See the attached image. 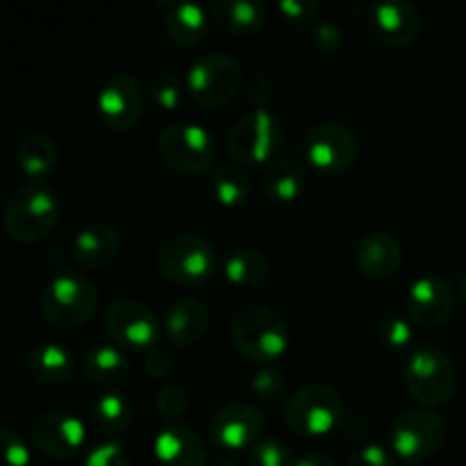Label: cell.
<instances>
[{"label":"cell","mask_w":466,"mask_h":466,"mask_svg":"<svg viewBox=\"0 0 466 466\" xmlns=\"http://www.w3.org/2000/svg\"><path fill=\"white\" fill-rule=\"evenodd\" d=\"M144 371L148 373L150 378H155V380H164V378L173 371L171 358H168L167 350L157 349V346L150 349L144 358Z\"/></svg>","instance_id":"42"},{"label":"cell","mask_w":466,"mask_h":466,"mask_svg":"<svg viewBox=\"0 0 466 466\" xmlns=\"http://www.w3.org/2000/svg\"><path fill=\"white\" fill-rule=\"evenodd\" d=\"M391 449L408 462L432 458L449 440V423L432 410H408L391 426Z\"/></svg>","instance_id":"10"},{"label":"cell","mask_w":466,"mask_h":466,"mask_svg":"<svg viewBox=\"0 0 466 466\" xmlns=\"http://www.w3.org/2000/svg\"><path fill=\"white\" fill-rule=\"evenodd\" d=\"M228 153L239 164L273 162L282 146V126L268 109H253L228 132Z\"/></svg>","instance_id":"9"},{"label":"cell","mask_w":466,"mask_h":466,"mask_svg":"<svg viewBox=\"0 0 466 466\" xmlns=\"http://www.w3.org/2000/svg\"><path fill=\"white\" fill-rule=\"evenodd\" d=\"M380 339L394 350L408 349V346L414 341V330L412 326H410L408 319L399 317V314H391V317L382 319Z\"/></svg>","instance_id":"35"},{"label":"cell","mask_w":466,"mask_h":466,"mask_svg":"<svg viewBox=\"0 0 466 466\" xmlns=\"http://www.w3.org/2000/svg\"><path fill=\"white\" fill-rule=\"evenodd\" d=\"M103 323L107 335L112 337L114 344L121 349L144 350L148 353L155 349L162 337V326H159L157 314L141 300L118 299L105 309Z\"/></svg>","instance_id":"11"},{"label":"cell","mask_w":466,"mask_h":466,"mask_svg":"<svg viewBox=\"0 0 466 466\" xmlns=\"http://www.w3.org/2000/svg\"><path fill=\"white\" fill-rule=\"evenodd\" d=\"M146 91L162 109H177L185 98L187 86L173 71H155L146 80Z\"/></svg>","instance_id":"31"},{"label":"cell","mask_w":466,"mask_h":466,"mask_svg":"<svg viewBox=\"0 0 466 466\" xmlns=\"http://www.w3.org/2000/svg\"><path fill=\"white\" fill-rule=\"evenodd\" d=\"M369 27L387 46H408L421 32V12L408 0H382L369 7Z\"/></svg>","instance_id":"16"},{"label":"cell","mask_w":466,"mask_h":466,"mask_svg":"<svg viewBox=\"0 0 466 466\" xmlns=\"http://www.w3.org/2000/svg\"><path fill=\"white\" fill-rule=\"evenodd\" d=\"M217 466H237V464L232 462V460H221V462H218Z\"/></svg>","instance_id":"45"},{"label":"cell","mask_w":466,"mask_h":466,"mask_svg":"<svg viewBox=\"0 0 466 466\" xmlns=\"http://www.w3.org/2000/svg\"><path fill=\"white\" fill-rule=\"evenodd\" d=\"M62 205L48 182L32 180L18 187L5 205L3 223L9 237L23 244L46 239L59 223Z\"/></svg>","instance_id":"1"},{"label":"cell","mask_w":466,"mask_h":466,"mask_svg":"<svg viewBox=\"0 0 466 466\" xmlns=\"http://www.w3.org/2000/svg\"><path fill=\"white\" fill-rule=\"evenodd\" d=\"M250 390L267 403H276L285 396L287 378L276 367H259L250 378Z\"/></svg>","instance_id":"33"},{"label":"cell","mask_w":466,"mask_h":466,"mask_svg":"<svg viewBox=\"0 0 466 466\" xmlns=\"http://www.w3.org/2000/svg\"><path fill=\"white\" fill-rule=\"evenodd\" d=\"M264 419L262 410L248 400H232L226 403L209 423V440L221 451L253 449L262 440Z\"/></svg>","instance_id":"13"},{"label":"cell","mask_w":466,"mask_h":466,"mask_svg":"<svg viewBox=\"0 0 466 466\" xmlns=\"http://www.w3.org/2000/svg\"><path fill=\"white\" fill-rule=\"evenodd\" d=\"M262 189L276 203H294L305 189V168L294 159H273L262 171Z\"/></svg>","instance_id":"26"},{"label":"cell","mask_w":466,"mask_h":466,"mask_svg":"<svg viewBox=\"0 0 466 466\" xmlns=\"http://www.w3.org/2000/svg\"><path fill=\"white\" fill-rule=\"evenodd\" d=\"M82 369L98 385H118L130 371V360L121 346L94 344L82 358Z\"/></svg>","instance_id":"27"},{"label":"cell","mask_w":466,"mask_h":466,"mask_svg":"<svg viewBox=\"0 0 466 466\" xmlns=\"http://www.w3.org/2000/svg\"><path fill=\"white\" fill-rule=\"evenodd\" d=\"M455 308L453 287L441 276H421L410 285L408 309L417 323L437 328L449 321Z\"/></svg>","instance_id":"17"},{"label":"cell","mask_w":466,"mask_h":466,"mask_svg":"<svg viewBox=\"0 0 466 466\" xmlns=\"http://www.w3.org/2000/svg\"><path fill=\"white\" fill-rule=\"evenodd\" d=\"M209 328V309L196 296H182L164 314V337L176 349L196 344Z\"/></svg>","instance_id":"20"},{"label":"cell","mask_w":466,"mask_h":466,"mask_svg":"<svg viewBox=\"0 0 466 466\" xmlns=\"http://www.w3.org/2000/svg\"><path fill=\"white\" fill-rule=\"evenodd\" d=\"M230 339L239 353L267 367L287 353L291 332L282 314L273 308L246 305L232 317Z\"/></svg>","instance_id":"2"},{"label":"cell","mask_w":466,"mask_h":466,"mask_svg":"<svg viewBox=\"0 0 466 466\" xmlns=\"http://www.w3.org/2000/svg\"><path fill=\"white\" fill-rule=\"evenodd\" d=\"M346 466H396L394 455L380 444H367L350 451Z\"/></svg>","instance_id":"40"},{"label":"cell","mask_w":466,"mask_h":466,"mask_svg":"<svg viewBox=\"0 0 466 466\" xmlns=\"http://www.w3.org/2000/svg\"><path fill=\"white\" fill-rule=\"evenodd\" d=\"M76 360L64 344L46 341L35 346L27 355V373L41 385H62L73 376Z\"/></svg>","instance_id":"23"},{"label":"cell","mask_w":466,"mask_h":466,"mask_svg":"<svg viewBox=\"0 0 466 466\" xmlns=\"http://www.w3.org/2000/svg\"><path fill=\"white\" fill-rule=\"evenodd\" d=\"M312 46L323 55H335L344 46V35L332 21H317L312 25Z\"/></svg>","instance_id":"38"},{"label":"cell","mask_w":466,"mask_h":466,"mask_svg":"<svg viewBox=\"0 0 466 466\" xmlns=\"http://www.w3.org/2000/svg\"><path fill=\"white\" fill-rule=\"evenodd\" d=\"M118 246H121V239H118L116 228L105 221H94L76 232L71 241V255L80 267L100 268L114 262Z\"/></svg>","instance_id":"21"},{"label":"cell","mask_w":466,"mask_h":466,"mask_svg":"<svg viewBox=\"0 0 466 466\" xmlns=\"http://www.w3.org/2000/svg\"><path fill=\"white\" fill-rule=\"evenodd\" d=\"M403 380L410 394L428 408L449 403L458 390V367L437 346H421L405 360Z\"/></svg>","instance_id":"5"},{"label":"cell","mask_w":466,"mask_h":466,"mask_svg":"<svg viewBox=\"0 0 466 466\" xmlns=\"http://www.w3.org/2000/svg\"><path fill=\"white\" fill-rule=\"evenodd\" d=\"M82 466H130V458L126 446L118 441H100L86 451Z\"/></svg>","instance_id":"36"},{"label":"cell","mask_w":466,"mask_h":466,"mask_svg":"<svg viewBox=\"0 0 466 466\" xmlns=\"http://www.w3.org/2000/svg\"><path fill=\"white\" fill-rule=\"evenodd\" d=\"M209 189H212V196L218 203L226 205V208H235V205H241L248 198L250 177L235 164H223V167L212 171Z\"/></svg>","instance_id":"30"},{"label":"cell","mask_w":466,"mask_h":466,"mask_svg":"<svg viewBox=\"0 0 466 466\" xmlns=\"http://www.w3.org/2000/svg\"><path fill=\"white\" fill-rule=\"evenodd\" d=\"M223 273L235 285H258L267 278L268 259L262 250L250 248H235L223 258Z\"/></svg>","instance_id":"29"},{"label":"cell","mask_w":466,"mask_h":466,"mask_svg":"<svg viewBox=\"0 0 466 466\" xmlns=\"http://www.w3.org/2000/svg\"><path fill=\"white\" fill-rule=\"evenodd\" d=\"M91 423L100 435L116 437L130 426L132 408L130 399L121 391H105V394L96 396L94 403L89 408Z\"/></svg>","instance_id":"28"},{"label":"cell","mask_w":466,"mask_h":466,"mask_svg":"<svg viewBox=\"0 0 466 466\" xmlns=\"http://www.w3.org/2000/svg\"><path fill=\"white\" fill-rule=\"evenodd\" d=\"M246 98L258 105V109H267V105L276 98V82H273V77L267 76V73L253 76V80L248 82V89H246Z\"/></svg>","instance_id":"41"},{"label":"cell","mask_w":466,"mask_h":466,"mask_svg":"<svg viewBox=\"0 0 466 466\" xmlns=\"http://www.w3.org/2000/svg\"><path fill=\"white\" fill-rule=\"evenodd\" d=\"M98 114L112 130H132L144 116V86L132 73H112L98 91Z\"/></svg>","instance_id":"14"},{"label":"cell","mask_w":466,"mask_h":466,"mask_svg":"<svg viewBox=\"0 0 466 466\" xmlns=\"http://www.w3.org/2000/svg\"><path fill=\"white\" fill-rule=\"evenodd\" d=\"M16 159L18 167L25 176L41 180L44 176H48L55 167H57L59 150L55 144L53 137H48L41 130H32L27 135L21 137L16 146Z\"/></svg>","instance_id":"24"},{"label":"cell","mask_w":466,"mask_h":466,"mask_svg":"<svg viewBox=\"0 0 466 466\" xmlns=\"http://www.w3.org/2000/svg\"><path fill=\"white\" fill-rule=\"evenodd\" d=\"M212 14L230 35H253L267 21V5L262 0H217Z\"/></svg>","instance_id":"25"},{"label":"cell","mask_w":466,"mask_h":466,"mask_svg":"<svg viewBox=\"0 0 466 466\" xmlns=\"http://www.w3.org/2000/svg\"><path fill=\"white\" fill-rule=\"evenodd\" d=\"M294 466H337V462L323 453H305L296 458Z\"/></svg>","instance_id":"43"},{"label":"cell","mask_w":466,"mask_h":466,"mask_svg":"<svg viewBox=\"0 0 466 466\" xmlns=\"http://www.w3.org/2000/svg\"><path fill=\"white\" fill-rule=\"evenodd\" d=\"M358 153V137L339 121L317 123L305 137V157L323 173L346 171L355 164Z\"/></svg>","instance_id":"12"},{"label":"cell","mask_w":466,"mask_h":466,"mask_svg":"<svg viewBox=\"0 0 466 466\" xmlns=\"http://www.w3.org/2000/svg\"><path fill=\"white\" fill-rule=\"evenodd\" d=\"M278 9L294 25H314L319 16L317 0H280Z\"/></svg>","instance_id":"39"},{"label":"cell","mask_w":466,"mask_h":466,"mask_svg":"<svg viewBox=\"0 0 466 466\" xmlns=\"http://www.w3.org/2000/svg\"><path fill=\"white\" fill-rule=\"evenodd\" d=\"M244 82V68L232 55L212 50L196 59L185 77L191 98L203 107H221L237 96Z\"/></svg>","instance_id":"7"},{"label":"cell","mask_w":466,"mask_h":466,"mask_svg":"<svg viewBox=\"0 0 466 466\" xmlns=\"http://www.w3.org/2000/svg\"><path fill=\"white\" fill-rule=\"evenodd\" d=\"M157 153L167 167L182 173L209 171L217 159V141L200 123H168L157 137Z\"/></svg>","instance_id":"8"},{"label":"cell","mask_w":466,"mask_h":466,"mask_svg":"<svg viewBox=\"0 0 466 466\" xmlns=\"http://www.w3.org/2000/svg\"><path fill=\"white\" fill-rule=\"evenodd\" d=\"M155 458L162 466H205L208 451L198 432L185 423H167L155 437Z\"/></svg>","instance_id":"19"},{"label":"cell","mask_w":466,"mask_h":466,"mask_svg":"<svg viewBox=\"0 0 466 466\" xmlns=\"http://www.w3.org/2000/svg\"><path fill=\"white\" fill-rule=\"evenodd\" d=\"M155 408H157V414L164 421L177 423L189 410L187 391L177 385H164L155 396Z\"/></svg>","instance_id":"32"},{"label":"cell","mask_w":466,"mask_h":466,"mask_svg":"<svg viewBox=\"0 0 466 466\" xmlns=\"http://www.w3.org/2000/svg\"><path fill=\"white\" fill-rule=\"evenodd\" d=\"M32 441L48 458H76L86 441V426L80 417L62 410L44 412L32 423Z\"/></svg>","instance_id":"15"},{"label":"cell","mask_w":466,"mask_h":466,"mask_svg":"<svg viewBox=\"0 0 466 466\" xmlns=\"http://www.w3.org/2000/svg\"><path fill=\"white\" fill-rule=\"evenodd\" d=\"M285 419L300 435L323 437L344 423L346 405L339 391L326 382H308L287 400Z\"/></svg>","instance_id":"6"},{"label":"cell","mask_w":466,"mask_h":466,"mask_svg":"<svg viewBox=\"0 0 466 466\" xmlns=\"http://www.w3.org/2000/svg\"><path fill=\"white\" fill-rule=\"evenodd\" d=\"M460 294H462V299L466 300V273L460 278Z\"/></svg>","instance_id":"44"},{"label":"cell","mask_w":466,"mask_h":466,"mask_svg":"<svg viewBox=\"0 0 466 466\" xmlns=\"http://www.w3.org/2000/svg\"><path fill=\"white\" fill-rule=\"evenodd\" d=\"M358 267L373 280H390L403 267V248L387 230H371L358 241Z\"/></svg>","instance_id":"18"},{"label":"cell","mask_w":466,"mask_h":466,"mask_svg":"<svg viewBox=\"0 0 466 466\" xmlns=\"http://www.w3.org/2000/svg\"><path fill=\"white\" fill-rule=\"evenodd\" d=\"M218 258L214 246L196 232H176L157 250V268L167 280L185 287H198L212 280Z\"/></svg>","instance_id":"4"},{"label":"cell","mask_w":466,"mask_h":466,"mask_svg":"<svg viewBox=\"0 0 466 466\" xmlns=\"http://www.w3.org/2000/svg\"><path fill=\"white\" fill-rule=\"evenodd\" d=\"M0 441H3V466H30V449L16 431L3 428Z\"/></svg>","instance_id":"37"},{"label":"cell","mask_w":466,"mask_h":466,"mask_svg":"<svg viewBox=\"0 0 466 466\" xmlns=\"http://www.w3.org/2000/svg\"><path fill=\"white\" fill-rule=\"evenodd\" d=\"M164 27L180 46H196L208 36L209 18L198 3L191 0H164Z\"/></svg>","instance_id":"22"},{"label":"cell","mask_w":466,"mask_h":466,"mask_svg":"<svg viewBox=\"0 0 466 466\" xmlns=\"http://www.w3.org/2000/svg\"><path fill=\"white\" fill-rule=\"evenodd\" d=\"M100 291L89 276L77 271L55 273L41 294V314L59 330L82 328L98 309Z\"/></svg>","instance_id":"3"},{"label":"cell","mask_w":466,"mask_h":466,"mask_svg":"<svg viewBox=\"0 0 466 466\" xmlns=\"http://www.w3.org/2000/svg\"><path fill=\"white\" fill-rule=\"evenodd\" d=\"M289 449L282 441L259 440L250 449V466H294Z\"/></svg>","instance_id":"34"}]
</instances>
